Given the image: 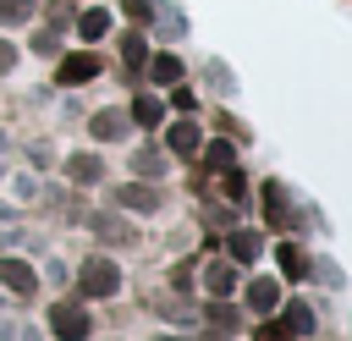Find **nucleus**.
Returning <instances> with one entry per match:
<instances>
[{"mask_svg": "<svg viewBox=\"0 0 352 341\" xmlns=\"http://www.w3.org/2000/svg\"><path fill=\"white\" fill-rule=\"evenodd\" d=\"M104 28H110V11H99V6H88L82 16H77V38H104Z\"/></svg>", "mask_w": 352, "mask_h": 341, "instance_id": "1a4fd4ad", "label": "nucleus"}, {"mask_svg": "<svg viewBox=\"0 0 352 341\" xmlns=\"http://www.w3.org/2000/svg\"><path fill=\"white\" fill-rule=\"evenodd\" d=\"M248 308H253V314H264V319H270V314H275V308H280V286H275V280H270V275H258V280H248Z\"/></svg>", "mask_w": 352, "mask_h": 341, "instance_id": "39448f33", "label": "nucleus"}, {"mask_svg": "<svg viewBox=\"0 0 352 341\" xmlns=\"http://www.w3.org/2000/svg\"><path fill=\"white\" fill-rule=\"evenodd\" d=\"M50 330L60 341H88V308L82 302H55L50 308Z\"/></svg>", "mask_w": 352, "mask_h": 341, "instance_id": "7ed1b4c3", "label": "nucleus"}, {"mask_svg": "<svg viewBox=\"0 0 352 341\" xmlns=\"http://www.w3.org/2000/svg\"><path fill=\"white\" fill-rule=\"evenodd\" d=\"M143 66H148V77H154V82H165V88H176V82H182V60H176V55H148Z\"/></svg>", "mask_w": 352, "mask_h": 341, "instance_id": "6e6552de", "label": "nucleus"}, {"mask_svg": "<svg viewBox=\"0 0 352 341\" xmlns=\"http://www.w3.org/2000/svg\"><path fill=\"white\" fill-rule=\"evenodd\" d=\"M94 77H99V55H94V50L60 55V66H55V82H60V88H82V82H94Z\"/></svg>", "mask_w": 352, "mask_h": 341, "instance_id": "f03ea898", "label": "nucleus"}, {"mask_svg": "<svg viewBox=\"0 0 352 341\" xmlns=\"http://www.w3.org/2000/svg\"><path fill=\"white\" fill-rule=\"evenodd\" d=\"M121 204H126V209H160V192L143 187V182H126V187H121Z\"/></svg>", "mask_w": 352, "mask_h": 341, "instance_id": "9b49d317", "label": "nucleus"}, {"mask_svg": "<svg viewBox=\"0 0 352 341\" xmlns=\"http://www.w3.org/2000/svg\"><path fill=\"white\" fill-rule=\"evenodd\" d=\"M165 341H170V336H165Z\"/></svg>", "mask_w": 352, "mask_h": 341, "instance_id": "a878e982", "label": "nucleus"}, {"mask_svg": "<svg viewBox=\"0 0 352 341\" xmlns=\"http://www.w3.org/2000/svg\"><path fill=\"white\" fill-rule=\"evenodd\" d=\"M226 198H242V176H236L231 165H226Z\"/></svg>", "mask_w": 352, "mask_h": 341, "instance_id": "b1692460", "label": "nucleus"}, {"mask_svg": "<svg viewBox=\"0 0 352 341\" xmlns=\"http://www.w3.org/2000/svg\"><path fill=\"white\" fill-rule=\"evenodd\" d=\"M165 143H170V154H192L204 138H198V126H192V121H176V126L165 132Z\"/></svg>", "mask_w": 352, "mask_h": 341, "instance_id": "9d476101", "label": "nucleus"}, {"mask_svg": "<svg viewBox=\"0 0 352 341\" xmlns=\"http://www.w3.org/2000/svg\"><path fill=\"white\" fill-rule=\"evenodd\" d=\"M33 16V0H0V22H28Z\"/></svg>", "mask_w": 352, "mask_h": 341, "instance_id": "a211bd4d", "label": "nucleus"}, {"mask_svg": "<svg viewBox=\"0 0 352 341\" xmlns=\"http://www.w3.org/2000/svg\"><path fill=\"white\" fill-rule=\"evenodd\" d=\"M204 286H209L214 297H226V292L236 286V270H231V264H209V270H204Z\"/></svg>", "mask_w": 352, "mask_h": 341, "instance_id": "4468645a", "label": "nucleus"}, {"mask_svg": "<svg viewBox=\"0 0 352 341\" xmlns=\"http://www.w3.org/2000/svg\"><path fill=\"white\" fill-rule=\"evenodd\" d=\"M286 330H292V336L314 330V314H308V308H292V314H286Z\"/></svg>", "mask_w": 352, "mask_h": 341, "instance_id": "412c9836", "label": "nucleus"}, {"mask_svg": "<svg viewBox=\"0 0 352 341\" xmlns=\"http://www.w3.org/2000/svg\"><path fill=\"white\" fill-rule=\"evenodd\" d=\"M226 248H231V258H242V264H248V258H258L264 236H258V231H231V242H226Z\"/></svg>", "mask_w": 352, "mask_h": 341, "instance_id": "f8f14e48", "label": "nucleus"}, {"mask_svg": "<svg viewBox=\"0 0 352 341\" xmlns=\"http://www.w3.org/2000/svg\"><path fill=\"white\" fill-rule=\"evenodd\" d=\"M88 132H94L99 143H116V138L126 132V116H121V110H99V116L88 121Z\"/></svg>", "mask_w": 352, "mask_h": 341, "instance_id": "423d86ee", "label": "nucleus"}, {"mask_svg": "<svg viewBox=\"0 0 352 341\" xmlns=\"http://www.w3.org/2000/svg\"><path fill=\"white\" fill-rule=\"evenodd\" d=\"M253 341H297V336H292L286 324H258V330H253Z\"/></svg>", "mask_w": 352, "mask_h": 341, "instance_id": "4be33fe9", "label": "nucleus"}, {"mask_svg": "<svg viewBox=\"0 0 352 341\" xmlns=\"http://www.w3.org/2000/svg\"><path fill=\"white\" fill-rule=\"evenodd\" d=\"M121 11H126V16H132V22H148V16H154V6H148V0H126V6H121Z\"/></svg>", "mask_w": 352, "mask_h": 341, "instance_id": "5701e85b", "label": "nucleus"}, {"mask_svg": "<svg viewBox=\"0 0 352 341\" xmlns=\"http://www.w3.org/2000/svg\"><path fill=\"white\" fill-rule=\"evenodd\" d=\"M77 286H82V297H116V292H121L116 258H88V264L77 270Z\"/></svg>", "mask_w": 352, "mask_h": 341, "instance_id": "f257e3e1", "label": "nucleus"}, {"mask_svg": "<svg viewBox=\"0 0 352 341\" xmlns=\"http://www.w3.org/2000/svg\"><path fill=\"white\" fill-rule=\"evenodd\" d=\"M94 231H99L104 242H126V236H132V231H126L121 220H94Z\"/></svg>", "mask_w": 352, "mask_h": 341, "instance_id": "aec40b11", "label": "nucleus"}, {"mask_svg": "<svg viewBox=\"0 0 352 341\" xmlns=\"http://www.w3.org/2000/svg\"><path fill=\"white\" fill-rule=\"evenodd\" d=\"M121 55H126V66H132V72H143V60H148V44H143L138 33H126V38H121Z\"/></svg>", "mask_w": 352, "mask_h": 341, "instance_id": "dca6fc26", "label": "nucleus"}, {"mask_svg": "<svg viewBox=\"0 0 352 341\" xmlns=\"http://www.w3.org/2000/svg\"><path fill=\"white\" fill-rule=\"evenodd\" d=\"M204 160H209V170H226V165L236 160V148H231V143H209V148H204Z\"/></svg>", "mask_w": 352, "mask_h": 341, "instance_id": "f3484780", "label": "nucleus"}, {"mask_svg": "<svg viewBox=\"0 0 352 341\" xmlns=\"http://www.w3.org/2000/svg\"><path fill=\"white\" fill-rule=\"evenodd\" d=\"M264 198H270V226H286V220H292V214H286V209H280V187H275V182H270V187H264Z\"/></svg>", "mask_w": 352, "mask_h": 341, "instance_id": "6ab92c4d", "label": "nucleus"}, {"mask_svg": "<svg viewBox=\"0 0 352 341\" xmlns=\"http://www.w3.org/2000/svg\"><path fill=\"white\" fill-rule=\"evenodd\" d=\"M0 286H11L16 297H33L38 292V275H33L28 258H0Z\"/></svg>", "mask_w": 352, "mask_h": 341, "instance_id": "20e7f679", "label": "nucleus"}, {"mask_svg": "<svg viewBox=\"0 0 352 341\" xmlns=\"http://www.w3.org/2000/svg\"><path fill=\"white\" fill-rule=\"evenodd\" d=\"M11 60H16V50H11V44H6V38H0V72H6V66H11Z\"/></svg>", "mask_w": 352, "mask_h": 341, "instance_id": "393cba45", "label": "nucleus"}, {"mask_svg": "<svg viewBox=\"0 0 352 341\" xmlns=\"http://www.w3.org/2000/svg\"><path fill=\"white\" fill-rule=\"evenodd\" d=\"M160 116H165V104H160L154 94H138V99H132V121H138V126H154Z\"/></svg>", "mask_w": 352, "mask_h": 341, "instance_id": "ddd939ff", "label": "nucleus"}, {"mask_svg": "<svg viewBox=\"0 0 352 341\" xmlns=\"http://www.w3.org/2000/svg\"><path fill=\"white\" fill-rule=\"evenodd\" d=\"M66 176H72V182H99V160H94V154H72V160H66Z\"/></svg>", "mask_w": 352, "mask_h": 341, "instance_id": "2eb2a0df", "label": "nucleus"}, {"mask_svg": "<svg viewBox=\"0 0 352 341\" xmlns=\"http://www.w3.org/2000/svg\"><path fill=\"white\" fill-rule=\"evenodd\" d=\"M275 258H280V275H286V280H302V275H308V253H302L297 242H280Z\"/></svg>", "mask_w": 352, "mask_h": 341, "instance_id": "0eeeda50", "label": "nucleus"}]
</instances>
